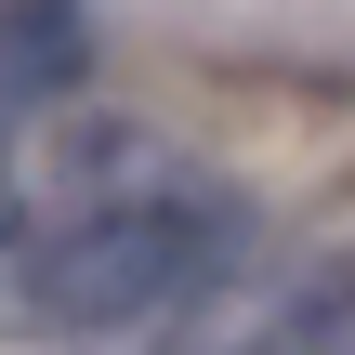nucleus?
<instances>
[{
    "label": "nucleus",
    "mask_w": 355,
    "mask_h": 355,
    "mask_svg": "<svg viewBox=\"0 0 355 355\" xmlns=\"http://www.w3.org/2000/svg\"><path fill=\"white\" fill-rule=\"evenodd\" d=\"M40 224V329H145L237 263V211L145 145H119V171H92Z\"/></svg>",
    "instance_id": "f257e3e1"
},
{
    "label": "nucleus",
    "mask_w": 355,
    "mask_h": 355,
    "mask_svg": "<svg viewBox=\"0 0 355 355\" xmlns=\"http://www.w3.org/2000/svg\"><path fill=\"white\" fill-rule=\"evenodd\" d=\"M40 198H26V171L0 158V329H40Z\"/></svg>",
    "instance_id": "7ed1b4c3"
},
{
    "label": "nucleus",
    "mask_w": 355,
    "mask_h": 355,
    "mask_svg": "<svg viewBox=\"0 0 355 355\" xmlns=\"http://www.w3.org/2000/svg\"><path fill=\"white\" fill-rule=\"evenodd\" d=\"M79 92V13L66 0H0V119H40Z\"/></svg>",
    "instance_id": "f03ea898"
}]
</instances>
